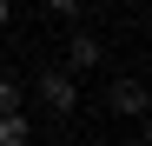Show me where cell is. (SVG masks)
<instances>
[{
	"label": "cell",
	"instance_id": "6da1fadb",
	"mask_svg": "<svg viewBox=\"0 0 152 146\" xmlns=\"http://www.w3.org/2000/svg\"><path fill=\"white\" fill-rule=\"evenodd\" d=\"M40 106L53 119H66L73 106H80V80H73V73H40Z\"/></svg>",
	"mask_w": 152,
	"mask_h": 146
},
{
	"label": "cell",
	"instance_id": "7a4b0ae2",
	"mask_svg": "<svg viewBox=\"0 0 152 146\" xmlns=\"http://www.w3.org/2000/svg\"><path fill=\"white\" fill-rule=\"evenodd\" d=\"M106 106H113L119 119H139V113L152 106V86H145V80H113V93H106Z\"/></svg>",
	"mask_w": 152,
	"mask_h": 146
},
{
	"label": "cell",
	"instance_id": "3957f363",
	"mask_svg": "<svg viewBox=\"0 0 152 146\" xmlns=\"http://www.w3.org/2000/svg\"><path fill=\"white\" fill-rule=\"evenodd\" d=\"M99 60H106V46H99L93 33H73V46H66V73H93Z\"/></svg>",
	"mask_w": 152,
	"mask_h": 146
},
{
	"label": "cell",
	"instance_id": "277c9868",
	"mask_svg": "<svg viewBox=\"0 0 152 146\" xmlns=\"http://www.w3.org/2000/svg\"><path fill=\"white\" fill-rule=\"evenodd\" d=\"M0 146H33V119L20 113V106H13V113H0Z\"/></svg>",
	"mask_w": 152,
	"mask_h": 146
},
{
	"label": "cell",
	"instance_id": "5b68a950",
	"mask_svg": "<svg viewBox=\"0 0 152 146\" xmlns=\"http://www.w3.org/2000/svg\"><path fill=\"white\" fill-rule=\"evenodd\" d=\"M40 7H46V20H80L86 0H40Z\"/></svg>",
	"mask_w": 152,
	"mask_h": 146
},
{
	"label": "cell",
	"instance_id": "8992f818",
	"mask_svg": "<svg viewBox=\"0 0 152 146\" xmlns=\"http://www.w3.org/2000/svg\"><path fill=\"white\" fill-rule=\"evenodd\" d=\"M20 106V80H7V73H0V113H13Z\"/></svg>",
	"mask_w": 152,
	"mask_h": 146
},
{
	"label": "cell",
	"instance_id": "52a82bcc",
	"mask_svg": "<svg viewBox=\"0 0 152 146\" xmlns=\"http://www.w3.org/2000/svg\"><path fill=\"white\" fill-rule=\"evenodd\" d=\"M139 133H145V146H152V106H145V113H139Z\"/></svg>",
	"mask_w": 152,
	"mask_h": 146
},
{
	"label": "cell",
	"instance_id": "ba28073f",
	"mask_svg": "<svg viewBox=\"0 0 152 146\" xmlns=\"http://www.w3.org/2000/svg\"><path fill=\"white\" fill-rule=\"evenodd\" d=\"M7 20H13V0H0V27H7Z\"/></svg>",
	"mask_w": 152,
	"mask_h": 146
},
{
	"label": "cell",
	"instance_id": "9c48e42d",
	"mask_svg": "<svg viewBox=\"0 0 152 146\" xmlns=\"http://www.w3.org/2000/svg\"><path fill=\"white\" fill-rule=\"evenodd\" d=\"M80 146H86V139H80Z\"/></svg>",
	"mask_w": 152,
	"mask_h": 146
}]
</instances>
